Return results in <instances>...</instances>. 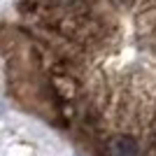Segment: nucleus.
Returning <instances> with one entry per match:
<instances>
[{
  "instance_id": "obj_2",
  "label": "nucleus",
  "mask_w": 156,
  "mask_h": 156,
  "mask_svg": "<svg viewBox=\"0 0 156 156\" xmlns=\"http://www.w3.org/2000/svg\"><path fill=\"white\" fill-rule=\"evenodd\" d=\"M114 2H119V5H133L135 0H114Z\"/></svg>"
},
{
  "instance_id": "obj_1",
  "label": "nucleus",
  "mask_w": 156,
  "mask_h": 156,
  "mask_svg": "<svg viewBox=\"0 0 156 156\" xmlns=\"http://www.w3.org/2000/svg\"><path fill=\"white\" fill-rule=\"evenodd\" d=\"M105 156H142L140 140L130 133H112L103 142Z\"/></svg>"
}]
</instances>
